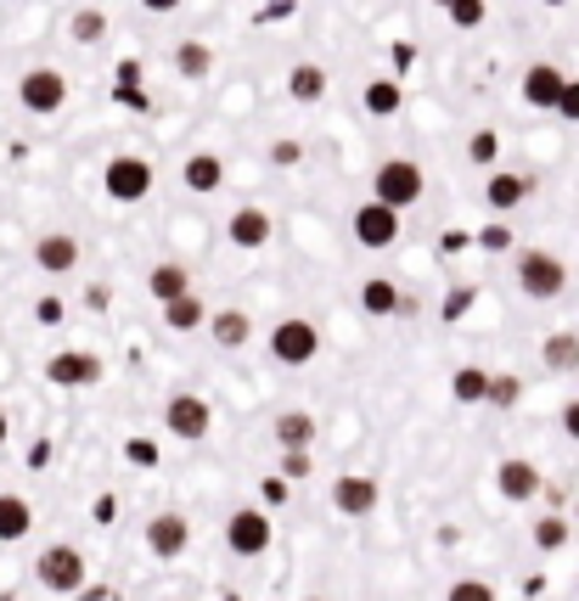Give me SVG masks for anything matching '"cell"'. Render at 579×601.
<instances>
[{
	"instance_id": "obj_44",
	"label": "cell",
	"mask_w": 579,
	"mask_h": 601,
	"mask_svg": "<svg viewBox=\"0 0 579 601\" xmlns=\"http://www.w3.org/2000/svg\"><path fill=\"white\" fill-rule=\"evenodd\" d=\"M130 461H136V466H158V450H152V445H130Z\"/></svg>"
},
{
	"instance_id": "obj_20",
	"label": "cell",
	"mask_w": 579,
	"mask_h": 601,
	"mask_svg": "<svg viewBox=\"0 0 579 601\" xmlns=\"http://www.w3.org/2000/svg\"><path fill=\"white\" fill-rule=\"evenodd\" d=\"M35 534V506L23 494H0V546H17Z\"/></svg>"
},
{
	"instance_id": "obj_30",
	"label": "cell",
	"mask_w": 579,
	"mask_h": 601,
	"mask_svg": "<svg viewBox=\"0 0 579 601\" xmlns=\"http://www.w3.org/2000/svg\"><path fill=\"white\" fill-rule=\"evenodd\" d=\"M490 377L495 372H484V365H462V372L450 377V393H456L462 405H484V399H490Z\"/></svg>"
},
{
	"instance_id": "obj_41",
	"label": "cell",
	"mask_w": 579,
	"mask_h": 601,
	"mask_svg": "<svg viewBox=\"0 0 579 601\" xmlns=\"http://www.w3.org/2000/svg\"><path fill=\"white\" fill-rule=\"evenodd\" d=\"M557 113H563L568 124H579V79H568V90H563V102H557Z\"/></svg>"
},
{
	"instance_id": "obj_23",
	"label": "cell",
	"mask_w": 579,
	"mask_h": 601,
	"mask_svg": "<svg viewBox=\"0 0 579 601\" xmlns=\"http://www.w3.org/2000/svg\"><path fill=\"white\" fill-rule=\"evenodd\" d=\"M209 338H214L219 349H248V338H253L248 310H219V315H209Z\"/></svg>"
},
{
	"instance_id": "obj_14",
	"label": "cell",
	"mask_w": 579,
	"mask_h": 601,
	"mask_svg": "<svg viewBox=\"0 0 579 601\" xmlns=\"http://www.w3.org/2000/svg\"><path fill=\"white\" fill-rule=\"evenodd\" d=\"M79 237L74 230H46V237H35V264L46 276H68V271H79Z\"/></svg>"
},
{
	"instance_id": "obj_27",
	"label": "cell",
	"mask_w": 579,
	"mask_h": 601,
	"mask_svg": "<svg viewBox=\"0 0 579 601\" xmlns=\"http://www.w3.org/2000/svg\"><path fill=\"white\" fill-rule=\"evenodd\" d=\"M287 96H293V102H320V96H327V68H320V62H299L293 74H287Z\"/></svg>"
},
{
	"instance_id": "obj_4",
	"label": "cell",
	"mask_w": 579,
	"mask_h": 601,
	"mask_svg": "<svg viewBox=\"0 0 579 601\" xmlns=\"http://www.w3.org/2000/svg\"><path fill=\"white\" fill-rule=\"evenodd\" d=\"M17 102H23V113H35V118H56L62 108H68V79L40 62V68H28L17 79Z\"/></svg>"
},
{
	"instance_id": "obj_29",
	"label": "cell",
	"mask_w": 579,
	"mask_h": 601,
	"mask_svg": "<svg viewBox=\"0 0 579 601\" xmlns=\"http://www.w3.org/2000/svg\"><path fill=\"white\" fill-rule=\"evenodd\" d=\"M108 28H113V23H108L102 7H79V12L68 17V40H74V46H102Z\"/></svg>"
},
{
	"instance_id": "obj_31",
	"label": "cell",
	"mask_w": 579,
	"mask_h": 601,
	"mask_svg": "<svg viewBox=\"0 0 579 601\" xmlns=\"http://www.w3.org/2000/svg\"><path fill=\"white\" fill-rule=\"evenodd\" d=\"M529 540H534V551H563V546L574 540V528H568V517H563V512H545V517H534Z\"/></svg>"
},
{
	"instance_id": "obj_5",
	"label": "cell",
	"mask_w": 579,
	"mask_h": 601,
	"mask_svg": "<svg viewBox=\"0 0 579 601\" xmlns=\"http://www.w3.org/2000/svg\"><path fill=\"white\" fill-rule=\"evenodd\" d=\"M158 186V175H152V163L147 158H136V152H118V158H108V170H102V191L113 197V203H141V197Z\"/></svg>"
},
{
	"instance_id": "obj_46",
	"label": "cell",
	"mask_w": 579,
	"mask_h": 601,
	"mask_svg": "<svg viewBox=\"0 0 579 601\" xmlns=\"http://www.w3.org/2000/svg\"><path fill=\"white\" fill-rule=\"evenodd\" d=\"M7 439H12V416L0 411V450H7Z\"/></svg>"
},
{
	"instance_id": "obj_45",
	"label": "cell",
	"mask_w": 579,
	"mask_h": 601,
	"mask_svg": "<svg viewBox=\"0 0 579 601\" xmlns=\"http://www.w3.org/2000/svg\"><path fill=\"white\" fill-rule=\"evenodd\" d=\"M141 7H147V12H180L186 0H141Z\"/></svg>"
},
{
	"instance_id": "obj_16",
	"label": "cell",
	"mask_w": 579,
	"mask_h": 601,
	"mask_svg": "<svg viewBox=\"0 0 579 601\" xmlns=\"http://www.w3.org/2000/svg\"><path fill=\"white\" fill-rule=\"evenodd\" d=\"M377 500H382V489H377V478H366V473H343V478L332 484V506H338L343 517H372Z\"/></svg>"
},
{
	"instance_id": "obj_18",
	"label": "cell",
	"mask_w": 579,
	"mask_h": 601,
	"mask_svg": "<svg viewBox=\"0 0 579 601\" xmlns=\"http://www.w3.org/2000/svg\"><path fill=\"white\" fill-rule=\"evenodd\" d=\"M529 191H534V175H512V170H495V175L484 180V203H490L495 214H512V209H518Z\"/></svg>"
},
{
	"instance_id": "obj_32",
	"label": "cell",
	"mask_w": 579,
	"mask_h": 601,
	"mask_svg": "<svg viewBox=\"0 0 579 601\" xmlns=\"http://www.w3.org/2000/svg\"><path fill=\"white\" fill-rule=\"evenodd\" d=\"M518 399H524V377H512V372H495V377H490V399H484V405L512 411Z\"/></svg>"
},
{
	"instance_id": "obj_25",
	"label": "cell",
	"mask_w": 579,
	"mask_h": 601,
	"mask_svg": "<svg viewBox=\"0 0 579 601\" xmlns=\"http://www.w3.org/2000/svg\"><path fill=\"white\" fill-rule=\"evenodd\" d=\"M361 108H366L372 118H394V113L405 108V90H400V79H372V85L361 90Z\"/></svg>"
},
{
	"instance_id": "obj_37",
	"label": "cell",
	"mask_w": 579,
	"mask_h": 601,
	"mask_svg": "<svg viewBox=\"0 0 579 601\" xmlns=\"http://www.w3.org/2000/svg\"><path fill=\"white\" fill-rule=\"evenodd\" d=\"M315 473V461H310V450H281V478H310Z\"/></svg>"
},
{
	"instance_id": "obj_21",
	"label": "cell",
	"mask_w": 579,
	"mask_h": 601,
	"mask_svg": "<svg viewBox=\"0 0 579 601\" xmlns=\"http://www.w3.org/2000/svg\"><path fill=\"white\" fill-rule=\"evenodd\" d=\"M164 326L169 331H209V304L198 292H180V298L164 304Z\"/></svg>"
},
{
	"instance_id": "obj_7",
	"label": "cell",
	"mask_w": 579,
	"mask_h": 601,
	"mask_svg": "<svg viewBox=\"0 0 579 601\" xmlns=\"http://www.w3.org/2000/svg\"><path fill=\"white\" fill-rule=\"evenodd\" d=\"M349 230H355V242L382 253V248H394L400 242V209H389L382 197H366V203L355 209V220H349Z\"/></svg>"
},
{
	"instance_id": "obj_24",
	"label": "cell",
	"mask_w": 579,
	"mask_h": 601,
	"mask_svg": "<svg viewBox=\"0 0 579 601\" xmlns=\"http://www.w3.org/2000/svg\"><path fill=\"white\" fill-rule=\"evenodd\" d=\"M175 74L191 79V85H203V79L214 74V51H209L203 40H180V46H175Z\"/></svg>"
},
{
	"instance_id": "obj_42",
	"label": "cell",
	"mask_w": 579,
	"mask_h": 601,
	"mask_svg": "<svg viewBox=\"0 0 579 601\" xmlns=\"http://www.w3.org/2000/svg\"><path fill=\"white\" fill-rule=\"evenodd\" d=\"M563 433L579 445V399H568V405H563Z\"/></svg>"
},
{
	"instance_id": "obj_35",
	"label": "cell",
	"mask_w": 579,
	"mask_h": 601,
	"mask_svg": "<svg viewBox=\"0 0 579 601\" xmlns=\"http://www.w3.org/2000/svg\"><path fill=\"white\" fill-rule=\"evenodd\" d=\"M484 12H490L484 0H456V7H450L444 17L456 23V28H478V23H484Z\"/></svg>"
},
{
	"instance_id": "obj_15",
	"label": "cell",
	"mask_w": 579,
	"mask_h": 601,
	"mask_svg": "<svg viewBox=\"0 0 579 601\" xmlns=\"http://www.w3.org/2000/svg\"><path fill=\"white\" fill-rule=\"evenodd\" d=\"M495 489L512 500V506H524V500H534V494L545 489V478H540V466H534V461L512 455V461H501V466H495Z\"/></svg>"
},
{
	"instance_id": "obj_34",
	"label": "cell",
	"mask_w": 579,
	"mask_h": 601,
	"mask_svg": "<svg viewBox=\"0 0 579 601\" xmlns=\"http://www.w3.org/2000/svg\"><path fill=\"white\" fill-rule=\"evenodd\" d=\"M467 158H473V163H484V170H490V163L501 158V136H495V129H473V141H467Z\"/></svg>"
},
{
	"instance_id": "obj_11",
	"label": "cell",
	"mask_w": 579,
	"mask_h": 601,
	"mask_svg": "<svg viewBox=\"0 0 579 601\" xmlns=\"http://www.w3.org/2000/svg\"><path fill=\"white\" fill-rule=\"evenodd\" d=\"M147 551H152L158 562L186 556V551H191V523H186L180 512H158V517L147 523Z\"/></svg>"
},
{
	"instance_id": "obj_22",
	"label": "cell",
	"mask_w": 579,
	"mask_h": 601,
	"mask_svg": "<svg viewBox=\"0 0 579 601\" xmlns=\"http://www.w3.org/2000/svg\"><path fill=\"white\" fill-rule=\"evenodd\" d=\"M147 292L158 298V304H169V298L191 292V271H186V264H175V259L152 264V271H147Z\"/></svg>"
},
{
	"instance_id": "obj_26",
	"label": "cell",
	"mask_w": 579,
	"mask_h": 601,
	"mask_svg": "<svg viewBox=\"0 0 579 601\" xmlns=\"http://www.w3.org/2000/svg\"><path fill=\"white\" fill-rule=\"evenodd\" d=\"M276 445L281 450H310L315 445V416L310 411H281L276 416Z\"/></svg>"
},
{
	"instance_id": "obj_33",
	"label": "cell",
	"mask_w": 579,
	"mask_h": 601,
	"mask_svg": "<svg viewBox=\"0 0 579 601\" xmlns=\"http://www.w3.org/2000/svg\"><path fill=\"white\" fill-rule=\"evenodd\" d=\"M473 242L484 248V253H506V248L518 242V237H512V225H506V220H490L484 230H473Z\"/></svg>"
},
{
	"instance_id": "obj_13",
	"label": "cell",
	"mask_w": 579,
	"mask_h": 601,
	"mask_svg": "<svg viewBox=\"0 0 579 601\" xmlns=\"http://www.w3.org/2000/svg\"><path fill=\"white\" fill-rule=\"evenodd\" d=\"M46 377L56 388H90V383H102V360L85 354V349H56L46 360Z\"/></svg>"
},
{
	"instance_id": "obj_40",
	"label": "cell",
	"mask_w": 579,
	"mask_h": 601,
	"mask_svg": "<svg viewBox=\"0 0 579 601\" xmlns=\"http://www.w3.org/2000/svg\"><path fill=\"white\" fill-rule=\"evenodd\" d=\"M118 108H130V113H147L152 102H147V90H136V85H118V96H113Z\"/></svg>"
},
{
	"instance_id": "obj_28",
	"label": "cell",
	"mask_w": 579,
	"mask_h": 601,
	"mask_svg": "<svg viewBox=\"0 0 579 601\" xmlns=\"http://www.w3.org/2000/svg\"><path fill=\"white\" fill-rule=\"evenodd\" d=\"M540 360H545V372H579V338L574 331H552V338L540 343Z\"/></svg>"
},
{
	"instance_id": "obj_43",
	"label": "cell",
	"mask_w": 579,
	"mask_h": 601,
	"mask_svg": "<svg viewBox=\"0 0 579 601\" xmlns=\"http://www.w3.org/2000/svg\"><path fill=\"white\" fill-rule=\"evenodd\" d=\"M467 304H473V292H450V298H444V315H450V321H456V315H462Z\"/></svg>"
},
{
	"instance_id": "obj_17",
	"label": "cell",
	"mask_w": 579,
	"mask_h": 601,
	"mask_svg": "<svg viewBox=\"0 0 579 601\" xmlns=\"http://www.w3.org/2000/svg\"><path fill=\"white\" fill-rule=\"evenodd\" d=\"M180 180H186V191L214 197V191L225 186V158H219V152H191V158L180 163Z\"/></svg>"
},
{
	"instance_id": "obj_38",
	"label": "cell",
	"mask_w": 579,
	"mask_h": 601,
	"mask_svg": "<svg viewBox=\"0 0 579 601\" xmlns=\"http://www.w3.org/2000/svg\"><path fill=\"white\" fill-rule=\"evenodd\" d=\"M270 163H276V170H293V163H304V147H299V141H276V147H270Z\"/></svg>"
},
{
	"instance_id": "obj_12",
	"label": "cell",
	"mask_w": 579,
	"mask_h": 601,
	"mask_svg": "<svg viewBox=\"0 0 579 601\" xmlns=\"http://www.w3.org/2000/svg\"><path fill=\"white\" fill-rule=\"evenodd\" d=\"M225 237H231L242 253H260V248L276 237V220H270V209H260V203H242L231 220H225Z\"/></svg>"
},
{
	"instance_id": "obj_39",
	"label": "cell",
	"mask_w": 579,
	"mask_h": 601,
	"mask_svg": "<svg viewBox=\"0 0 579 601\" xmlns=\"http://www.w3.org/2000/svg\"><path fill=\"white\" fill-rule=\"evenodd\" d=\"M62 315H68V310H62V298H51V292L35 304V321H40V326H62Z\"/></svg>"
},
{
	"instance_id": "obj_36",
	"label": "cell",
	"mask_w": 579,
	"mask_h": 601,
	"mask_svg": "<svg viewBox=\"0 0 579 601\" xmlns=\"http://www.w3.org/2000/svg\"><path fill=\"white\" fill-rule=\"evenodd\" d=\"M444 601H495V590H490L484 579H456Z\"/></svg>"
},
{
	"instance_id": "obj_2",
	"label": "cell",
	"mask_w": 579,
	"mask_h": 601,
	"mask_svg": "<svg viewBox=\"0 0 579 601\" xmlns=\"http://www.w3.org/2000/svg\"><path fill=\"white\" fill-rule=\"evenodd\" d=\"M423 191H428V175H423V163L416 158H382L377 163V175H372V197H382L389 209H416L423 203Z\"/></svg>"
},
{
	"instance_id": "obj_19",
	"label": "cell",
	"mask_w": 579,
	"mask_h": 601,
	"mask_svg": "<svg viewBox=\"0 0 579 601\" xmlns=\"http://www.w3.org/2000/svg\"><path fill=\"white\" fill-rule=\"evenodd\" d=\"M400 281H389V276H372V281H361V310L372 315V321H394L400 315Z\"/></svg>"
},
{
	"instance_id": "obj_9",
	"label": "cell",
	"mask_w": 579,
	"mask_h": 601,
	"mask_svg": "<svg viewBox=\"0 0 579 601\" xmlns=\"http://www.w3.org/2000/svg\"><path fill=\"white\" fill-rule=\"evenodd\" d=\"M270 354H276L281 365H310V360L320 354V326L304 321V315L270 326Z\"/></svg>"
},
{
	"instance_id": "obj_47",
	"label": "cell",
	"mask_w": 579,
	"mask_h": 601,
	"mask_svg": "<svg viewBox=\"0 0 579 601\" xmlns=\"http://www.w3.org/2000/svg\"><path fill=\"white\" fill-rule=\"evenodd\" d=\"M433 7H444V12H450V7H456V0H433Z\"/></svg>"
},
{
	"instance_id": "obj_6",
	"label": "cell",
	"mask_w": 579,
	"mask_h": 601,
	"mask_svg": "<svg viewBox=\"0 0 579 601\" xmlns=\"http://www.w3.org/2000/svg\"><path fill=\"white\" fill-rule=\"evenodd\" d=\"M164 427L175 433L180 445H203V439H209V427H214V405H209L203 393H169Z\"/></svg>"
},
{
	"instance_id": "obj_3",
	"label": "cell",
	"mask_w": 579,
	"mask_h": 601,
	"mask_svg": "<svg viewBox=\"0 0 579 601\" xmlns=\"http://www.w3.org/2000/svg\"><path fill=\"white\" fill-rule=\"evenodd\" d=\"M90 579V567H85V551L79 546H46L35 556V585L51 590V596H79Z\"/></svg>"
},
{
	"instance_id": "obj_1",
	"label": "cell",
	"mask_w": 579,
	"mask_h": 601,
	"mask_svg": "<svg viewBox=\"0 0 579 601\" xmlns=\"http://www.w3.org/2000/svg\"><path fill=\"white\" fill-rule=\"evenodd\" d=\"M512 281H518V292L534 298V304H552V298L568 292V264L552 248H524L518 264H512Z\"/></svg>"
},
{
	"instance_id": "obj_10",
	"label": "cell",
	"mask_w": 579,
	"mask_h": 601,
	"mask_svg": "<svg viewBox=\"0 0 579 601\" xmlns=\"http://www.w3.org/2000/svg\"><path fill=\"white\" fill-rule=\"evenodd\" d=\"M563 90H568V74L557 68V62H529V68H524V79H518L524 108H534V113H557Z\"/></svg>"
},
{
	"instance_id": "obj_8",
	"label": "cell",
	"mask_w": 579,
	"mask_h": 601,
	"mask_svg": "<svg viewBox=\"0 0 579 601\" xmlns=\"http://www.w3.org/2000/svg\"><path fill=\"white\" fill-rule=\"evenodd\" d=\"M270 540H276V523L260 506H237L231 523H225V546H231L237 556H265Z\"/></svg>"
}]
</instances>
